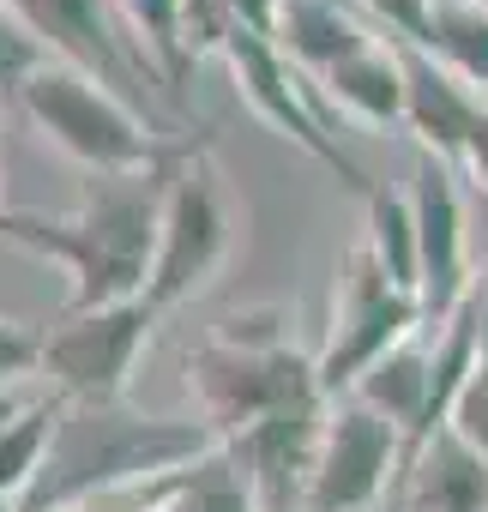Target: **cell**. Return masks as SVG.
I'll use <instances>...</instances> for the list:
<instances>
[{"instance_id": "1", "label": "cell", "mask_w": 488, "mask_h": 512, "mask_svg": "<svg viewBox=\"0 0 488 512\" xmlns=\"http://www.w3.org/2000/svg\"><path fill=\"white\" fill-rule=\"evenodd\" d=\"M175 163H157L145 175H103V181H91L79 211H61V217L55 211H0V241L43 253V260H55L73 278L67 314L133 302V296H145V272L157 253V217H163Z\"/></svg>"}, {"instance_id": "2", "label": "cell", "mask_w": 488, "mask_h": 512, "mask_svg": "<svg viewBox=\"0 0 488 512\" xmlns=\"http://www.w3.org/2000/svg\"><path fill=\"white\" fill-rule=\"evenodd\" d=\"M217 440L205 422H169V416H139L121 404H61L49 452L37 464V482L13 512H79L97 494H115L145 476L187 470L211 458Z\"/></svg>"}, {"instance_id": "3", "label": "cell", "mask_w": 488, "mask_h": 512, "mask_svg": "<svg viewBox=\"0 0 488 512\" xmlns=\"http://www.w3.org/2000/svg\"><path fill=\"white\" fill-rule=\"evenodd\" d=\"M181 43L187 55H223L229 73H235V91L248 97L284 139H296L314 163H326L350 193L368 199V175L362 163L338 145V115L326 109V97L284 61V49L260 31H248L241 19H229L217 0H181Z\"/></svg>"}, {"instance_id": "4", "label": "cell", "mask_w": 488, "mask_h": 512, "mask_svg": "<svg viewBox=\"0 0 488 512\" xmlns=\"http://www.w3.org/2000/svg\"><path fill=\"white\" fill-rule=\"evenodd\" d=\"M25 115L37 121V133H49L55 151H67L73 163H85L91 175H145L157 163H175L181 151L205 145V139H163L139 109H127L115 91L91 85L85 73L43 61L25 85H19Z\"/></svg>"}, {"instance_id": "5", "label": "cell", "mask_w": 488, "mask_h": 512, "mask_svg": "<svg viewBox=\"0 0 488 512\" xmlns=\"http://www.w3.org/2000/svg\"><path fill=\"white\" fill-rule=\"evenodd\" d=\"M187 392L199 404V422L217 446L241 440L248 428L272 422L278 410H296L320 398L314 356L290 350L278 332H223L199 350H187Z\"/></svg>"}, {"instance_id": "6", "label": "cell", "mask_w": 488, "mask_h": 512, "mask_svg": "<svg viewBox=\"0 0 488 512\" xmlns=\"http://www.w3.org/2000/svg\"><path fill=\"white\" fill-rule=\"evenodd\" d=\"M229 260V199L217 187V169L199 151H187L169 175L163 193V217H157V253L145 272V308L163 320L169 308H181L187 296H199L217 266Z\"/></svg>"}, {"instance_id": "7", "label": "cell", "mask_w": 488, "mask_h": 512, "mask_svg": "<svg viewBox=\"0 0 488 512\" xmlns=\"http://www.w3.org/2000/svg\"><path fill=\"white\" fill-rule=\"evenodd\" d=\"M25 31H31V43L49 55V61H61V67H73V73H85L91 85H103V91H115L127 109L133 103H169V109H181L175 97H169V85L157 79V67L145 61V49L115 25V13H109V0H0Z\"/></svg>"}, {"instance_id": "8", "label": "cell", "mask_w": 488, "mask_h": 512, "mask_svg": "<svg viewBox=\"0 0 488 512\" xmlns=\"http://www.w3.org/2000/svg\"><path fill=\"white\" fill-rule=\"evenodd\" d=\"M422 332V308L410 290H398L374 253L356 241L344 247L338 260V296H332V338L326 350L314 356V380H320V398H350V386L386 356L398 350L404 338Z\"/></svg>"}, {"instance_id": "9", "label": "cell", "mask_w": 488, "mask_h": 512, "mask_svg": "<svg viewBox=\"0 0 488 512\" xmlns=\"http://www.w3.org/2000/svg\"><path fill=\"white\" fill-rule=\"evenodd\" d=\"M151 326H157V314L145 308V296L115 302V308H91V314H67L55 332H43L37 374L55 380L61 404H121Z\"/></svg>"}, {"instance_id": "10", "label": "cell", "mask_w": 488, "mask_h": 512, "mask_svg": "<svg viewBox=\"0 0 488 512\" xmlns=\"http://www.w3.org/2000/svg\"><path fill=\"white\" fill-rule=\"evenodd\" d=\"M410 199V229H416V308L422 326H446L452 308L476 290L470 278V217H464V175L440 157H416V187Z\"/></svg>"}, {"instance_id": "11", "label": "cell", "mask_w": 488, "mask_h": 512, "mask_svg": "<svg viewBox=\"0 0 488 512\" xmlns=\"http://www.w3.org/2000/svg\"><path fill=\"white\" fill-rule=\"evenodd\" d=\"M398 476V428L356 398H332L302 512H374Z\"/></svg>"}, {"instance_id": "12", "label": "cell", "mask_w": 488, "mask_h": 512, "mask_svg": "<svg viewBox=\"0 0 488 512\" xmlns=\"http://www.w3.org/2000/svg\"><path fill=\"white\" fill-rule=\"evenodd\" d=\"M272 43L314 85L338 61L374 49L380 31H374V19L356 7V0H278V7H272Z\"/></svg>"}, {"instance_id": "13", "label": "cell", "mask_w": 488, "mask_h": 512, "mask_svg": "<svg viewBox=\"0 0 488 512\" xmlns=\"http://www.w3.org/2000/svg\"><path fill=\"white\" fill-rule=\"evenodd\" d=\"M392 49H398V73H404V127L422 139L428 157H440V163L458 169L464 127H470V115H476L482 97H470L428 49H416V43H392Z\"/></svg>"}, {"instance_id": "14", "label": "cell", "mask_w": 488, "mask_h": 512, "mask_svg": "<svg viewBox=\"0 0 488 512\" xmlns=\"http://www.w3.org/2000/svg\"><path fill=\"white\" fill-rule=\"evenodd\" d=\"M398 494L404 512H488V458L458 428H440L398 470Z\"/></svg>"}, {"instance_id": "15", "label": "cell", "mask_w": 488, "mask_h": 512, "mask_svg": "<svg viewBox=\"0 0 488 512\" xmlns=\"http://www.w3.org/2000/svg\"><path fill=\"white\" fill-rule=\"evenodd\" d=\"M314 91L326 97V109H332L338 121H362V127H392V121H404V73H398L392 37H380L374 49L338 61L326 79H314Z\"/></svg>"}, {"instance_id": "16", "label": "cell", "mask_w": 488, "mask_h": 512, "mask_svg": "<svg viewBox=\"0 0 488 512\" xmlns=\"http://www.w3.org/2000/svg\"><path fill=\"white\" fill-rule=\"evenodd\" d=\"M350 398L368 404L374 416H386V422L398 428V452H404V440L416 434L422 404H428V350H422L416 338H404L398 350H386V356L350 386Z\"/></svg>"}, {"instance_id": "17", "label": "cell", "mask_w": 488, "mask_h": 512, "mask_svg": "<svg viewBox=\"0 0 488 512\" xmlns=\"http://www.w3.org/2000/svg\"><path fill=\"white\" fill-rule=\"evenodd\" d=\"M422 49L470 91L488 103V13L470 0H428V37Z\"/></svg>"}, {"instance_id": "18", "label": "cell", "mask_w": 488, "mask_h": 512, "mask_svg": "<svg viewBox=\"0 0 488 512\" xmlns=\"http://www.w3.org/2000/svg\"><path fill=\"white\" fill-rule=\"evenodd\" d=\"M115 13H121L127 37L145 49V61L157 67V79L169 85V97L187 103L193 55H187V43H181V0H115Z\"/></svg>"}, {"instance_id": "19", "label": "cell", "mask_w": 488, "mask_h": 512, "mask_svg": "<svg viewBox=\"0 0 488 512\" xmlns=\"http://www.w3.org/2000/svg\"><path fill=\"white\" fill-rule=\"evenodd\" d=\"M362 205H368V235H362V247L374 253V266H380L398 290L416 296V229H410V199L374 181Z\"/></svg>"}, {"instance_id": "20", "label": "cell", "mask_w": 488, "mask_h": 512, "mask_svg": "<svg viewBox=\"0 0 488 512\" xmlns=\"http://www.w3.org/2000/svg\"><path fill=\"white\" fill-rule=\"evenodd\" d=\"M55 416H61V398H37V404H25L7 428H0V506H19L25 488L37 482V464L49 452Z\"/></svg>"}, {"instance_id": "21", "label": "cell", "mask_w": 488, "mask_h": 512, "mask_svg": "<svg viewBox=\"0 0 488 512\" xmlns=\"http://www.w3.org/2000/svg\"><path fill=\"white\" fill-rule=\"evenodd\" d=\"M175 512H254V500H248V488H241L235 464H229L223 452H211V458L193 470V488L181 494Z\"/></svg>"}, {"instance_id": "22", "label": "cell", "mask_w": 488, "mask_h": 512, "mask_svg": "<svg viewBox=\"0 0 488 512\" xmlns=\"http://www.w3.org/2000/svg\"><path fill=\"white\" fill-rule=\"evenodd\" d=\"M446 428H458V434L488 458V362H476V368H470V380H464V392H458V404H452Z\"/></svg>"}, {"instance_id": "23", "label": "cell", "mask_w": 488, "mask_h": 512, "mask_svg": "<svg viewBox=\"0 0 488 512\" xmlns=\"http://www.w3.org/2000/svg\"><path fill=\"white\" fill-rule=\"evenodd\" d=\"M43 61H49V55L31 43V31H25L7 7H0V85H13V91H19Z\"/></svg>"}, {"instance_id": "24", "label": "cell", "mask_w": 488, "mask_h": 512, "mask_svg": "<svg viewBox=\"0 0 488 512\" xmlns=\"http://www.w3.org/2000/svg\"><path fill=\"white\" fill-rule=\"evenodd\" d=\"M37 368H43V332L0 314V386H13V380H25Z\"/></svg>"}, {"instance_id": "25", "label": "cell", "mask_w": 488, "mask_h": 512, "mask_svg": "<svg viewBox=\"0 0 488 512\" xmlns=\"http://www.w3.org/2000/svg\"><path fill=\"white\" fill-rule=\"evenodd\" d=\"M458 175L476 187V199H482V211H488V103H476V115H470V127H464Z\"/></svg>"}, {"instance_id": "26", "label": "cell", "mask_w": 488, "mask_h": 512, "mask_svg": "<svg viewBox=\"0 0 488 512\" xmlns=\"http://www.w3.org/2000/svg\"><path fill=\"white\" fill-rule=\"evenodd\" d=\"M217 7H223L229 19H241V25H248V31L272 37V7H278V0H217Z\"/></svg>"}, {"instance_id": "27", "label": "cell", "mask_w": 488, "mask_h": 512, "mask_svg": "<svg viewBox=\"0 0 488 512\" xmlns=\"http://www.w3.org/2000/svg\"><path fill=\"white\" fill-rule=\"evenodd\" d=\"M476 362H488V272L476 278Z\"/></svg>"}, {"instance_id": "28", "label": "cell", "mask_w": 488, "mask_h": 512, "mask_svg": "<svg viewBox=\"0 0 488 512\" xmlns=\"http://www.w3.org/2000/svg\"><path fill=\"white\" fill-rule=\"evenodd\" d=\"M19 410H25V398H13V392H0V428H7V422H13Z\"/></svg>"}, {"instance_id": "29", "label": "cell", "mask_w": 488, "mask_h": 512, "mask_svg": "<svg viewBox=\"0 0 488 512\" xmlns=\"http://www.w3.org/2000/svg\"><path fill=\"white\" fill-rule=\"evenodd\" d=\"M470 7H482V13H488V0H470Z\"/></svg>"}, {"instance_id": "30", "label": "cell", "mask_w": 488, "mask_h": 512, "mask_svg": "<svg viewBox=\"0 0 488 512\" xmlns=\"http://www.w3.org/2000/svg\"><path fill=\"white\" fill-rule=\"evenodd\" d=\"M0 512H13V506H0Z\"/></svg>"}]
</instances>
